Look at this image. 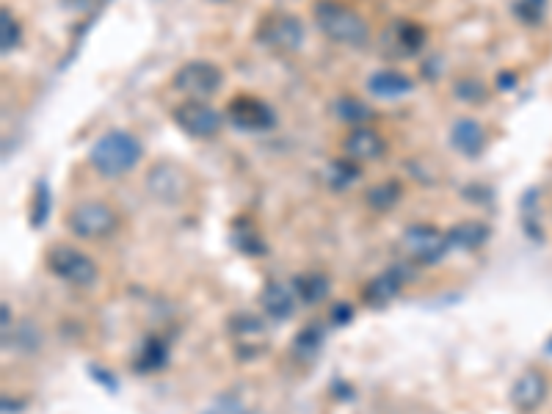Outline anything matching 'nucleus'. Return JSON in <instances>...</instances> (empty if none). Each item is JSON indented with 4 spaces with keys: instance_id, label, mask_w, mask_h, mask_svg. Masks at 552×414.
<instances>
[{
    "instance_id": "obj_1",
    "label": "nucleus",
    "mask_w": 552,
    "mask_h": 414,
    "mask_svg": "<svg viewBox=\"0 0 552 414\" xmlns=\"http://www.w3.org/2000/svg\"><path fill=\"white\" fill-rule=\"evenodd\" d=\"M141 141L127 130H108L100 136L89 150V163L103 177H122V174L133 172L141 161Z\"/></svg>"
},
{
    "instance_id": "obj_2",
    "label": "nucleus",
    "mask_w": 552,
    "mask_h": 414,
    "mask_svg": "<svg viewBox=\"0 0 552 414\" xmlns=\"http://www.w3.org/2000/svg\"><path fill=\"white\" fill-rule=\"evenodd\" d=\"M312 14H315V25L321 28V34L337 45L359 47L370 39V25L340 0H318Z\"/></svg>"
},
{
    "instance_id": "obj_3",
    "label": "nucleus",
    "mask_w": 552,
    "mask_h": 414,
    "mask_svg": "<svg viewBox=\"0 0 552 414\" xmlns=\"http://www.w3.org/2000/svg\"><path fill=\"white\" fill-rule=\"evenodd\" d=\"M67 227L75 238L103 241L119 230V216L105 202H81L67 213Z\"/></svg>"
},
{
    "instance_id": "obj_4",
    "label": "nucleus",
    "mask_w": 552,
    "mask_h": 414,
    "mask_svg": "<svg viewBox=\"0 0 552 414\" xmlns=\"http://www.w3.org/2000/svg\"><path fill=\"white\" fill-rule=\"evenodd\" d=\"M401 246L403 252L420 265H437L439 260H445L453 252L448 232L437 230L431 224H414V227H409V230L403 232Z\"/></svg>"
},
{
    "instance_id": "obj_5",
    "label": "nucleus",
    "mask_w": 552,
    "mask_h": 414,
    "mask_svg": "<svg viewBox=\"0 0 552 414\" xmlns=\"http://www.w3.org/2000/svg\"><path fill=\"white\" fill-rule=\"evenodd\" d=\"M47 268L58 279H64V282L75 285V288H89V285L97 282V274H100L92 257L72 249V246H53L47 252Z\"/></svg>"
},
{
    "instance_id": "obj_6",
    "label": "nucleus",
    "mask_w": 552,
    "mask_h": 414,
    "mask_svg": "<svg viewBox=\"0 0 552 414\" xmlns=\"http://www.w3.org/2000/svg\"><path fill=\"white\" fill-rule=\"evenodd\" d=\"M257 39L274 53H296L304 45V25L293 14H268L257 28Z\"/></svg>"
},
{
    "instance_id": "obj_7",
    "label": "nucleus",
    "mask_w": 552,
    "mask_h": 414,
    "mask_svg": "<svg viewBox=\"0 0 552 414\" xmlns=\"http://www.w3.org/2000/svg\"><path fill=\"white\" fill-rule=\"evenodd\" d=\"M224 83V75L210 61H188L174 72V89L185 97H210Z\"/></svg>"
},
{
    "instance_id": "obj_8",
    "label": "nucleus",
    "mask_w": 552,
    "mask_h": 414,
    "mask_svg": "<svg viewBox=\"0 0 552 414\" xmlns=\"http://www.w3.org/2000/svg\"><path fill=\"white\" fill-rule=\"evenodd\" d=\"M230 337L232 351L241 359L260 357L265 348H268V326H265L260 315H252V312L232 315Z\"/></svg>"
},
{
    "instance_id": "obj_9",
    "label": "nucleus",
    "mask_w": 552,
    "mask_h": 414,
    "mask_svg": "<svg viewBox=\"0 0 552 414\" xmlns=\"http://www.w3.org/2000/svg\"><path fill=\"white\" fill-rule=\"evenodd\" d=\"M174 122L183 133L194 138H216L224 127V119L216 108H210L202 100H185L174 108Z\"/></svg>"
},
{
    "instance_id": "obj_10",
    "label": "nucleus",
    "mask_w": 552,
    "mask_h": 414,
    "mask_svg": "<svg viewBox=\"0 0 552 414\" xmlns=\"http://www.w3.org/2000/svg\"><path fill=\"white\" fill-rule=\"evenodd\" d=\"M227 119L238 130H246V133H260V130H268V127L276 125L274 108L263 103L260 97H252V94H238L227 105Z\"/></svg>"
},
{
    "instance_id": "obj_11",
    "label": "nucleus",
    "mask_w": 552,
    "mask_h": 414,
    "mask_svg": "<svg viewBox=\"0 0 552 414\" xmlns=\"http://www.w3.org/2000/svg\"><path fill=\"white\" fill-rule=\"evenodd\" d=\"M147 191L163 205H177L188 194V174L177 163H158L147 174Z\"/></svg>"
},
{
    "instance_id": "obj_12",
    "label": "nucleus",
    "mask_w": 552,
    "mask_h": 414,
    "mask_svg": "<svg viewBox=\"0 0 552 414\" xmlns=\"http://www.w3.org/2000/svg\"><path fill=\"white\" fill-rule=\"evenodd\" d=\"M384 150H387L384 136H381L379 130H373V127L368 125L354 127V130L343 138L345 158H351V161H376V158L384 155Z\"/></svg>"
},
{
    "instance_id": "obj_13",
    "label": "nucleus",
    "mask_w": 552,
    "mask_h": 414,
    "mask_svg": "<svg viewBox=\"0 0 552 414\" xmlns=\"http://www.w3.org/2000/svg\"><path fill=\"white\" fill-rule=\"evenodd\" d=\"M547 398V379L544 373L536 368L522 370L511 387V403L517 406L519 412H536L541 403Z\"/></svg>"
},
{
    "instance_id": "obj_14",
    "label": "nucleus",
    "mask_w": 552,
    "mask_h": 414,
    "mask_svg": "<svg viewBox=\"0 0 552 414\" xmlns=\"http://www.w3.org/2000/svg\"><path fill=\"white\" fill-rule=\"evenodd\" d=\"M406 279H409V276H406V268H401V265L381 271L379 276H373L368 282V288H365V301H368L370 307H387V304L401 293Z\"/></svg>"
},
{
    "instance_id": "obj_15",
    "label": "nucleus",
    "mask_w": 552,
    "mask_h": 414,
    "mask_svg": "<svg viewBox=\"0 0 552 414\" xmlns=\"http://www.w3.org/2000/svg\"><path fill=\"white\" fill-rule=\"evenodd\" d=\"M263 312L271 321H288L293 318V312L299 307V296L293 285H282V282H268L260 296Z\"/></svg>"
},
{
    "instance_id": "obj_16",
    "label": "nucleus",
    "mask_w": 552,
    "mask_h": 414,
    "mask_svg": "<svg viewBox=\"0 0 552 414\" xmlns=\"http://www.w3.org/2000/svg\"><path fill=\"white\" fill-rule=\"evenodd\" d=\"M450 144L459 150L464 158H478L486 147V130L475 119H459L450 127Z\"/></svg>"
},
{
    "instance_id": "obj_17",
    "label": "nucleus",
    "mask_w": 552,
    "mask_h": 414,
    "mask_svg": "<svg viewBox=\"0 0 552 414\" xmlns=\"http://www.w3.org/2000/svg\"><path fill=\"white\" fill-rule=\"evenodd\" d=\"M412 78L403 75L398 69H381V72H373L368 81V92L373 97H381V100H401L403 94L412 92Z\"/></svg>"
},
{
    "instance_id": "obj_18",
    "label": "nucleus",
    "mask_w": 552,
    "mask_h": 414,
    "mask_svg": "<svg viewBox=\"0 0 552 414\" xmlns=\"http://www.w3.org/2000/svg\"><path fill=\"white\" fill-rule=\"evenodd\" d=\"M448 238L453 252H475L489 241V227L481 221H461L456 227H450Z\"/></svg>"
},
{
    "instance_id": "obj_19",
    "label": "nucleus",
    "mask_w": 552,
    "mask_h": 414,
    "mask_svg": "<svg viewBox=\"0 0 552 414\" xmlns=\"http://www.w3.org/2000/svg\"><path fill=\"white\" fill-rule=\"evenodd\" d=\"M169 365V345L161 337H147L136 357V373H158Z\"/></svg>"
},
{
    "instance_id": "obj_20",
    "label": "nucleus",
    "mask_w": 552,
    "mask_h": 414,
    "mask_svg": "<svg viewBox=\"0 0 552 414\" xmlns=\"http://www.w3.org/2000/svg\"><path fill=\"white\" fill-rule=\"evenodd\" d=\"M293 290H296L301 304H318V301L329 296V279H326V274L310 271V274H301L293 279Z\"/></svg>"
},
{
    "instance_id": "obj_21",
    "label": "nucleus",
    "mask_w": 552,
    "mask_h": 414,
    "mask_svg": "<svg viewBox=\"0 0 552 414\" xmlns=\"http://www.w3.org/2000/svg\"><path fill=\"white\" fill-rule=\"evenodd\" d=\"M332 114L334 119H340V122H345V125L362 127L365 122H368L370 116H373V111H370V105H365L362 100L351 97V94H345V97H337V100H334Z\"/></svg>"
},
{
    "instance_id": "obj_22",
    "label": "nucleus",
    "mask_w": 552,
    "mask_h": 414,
    "mask_svg": "<svg viewBox=\"0 0 552 414\" xmlns=\"http://www.w3.org/2000/svg\"><path fill=\"white\" fill-rule=\"evenodd\" d=\"M401 196H403L401 183H398V180H387V183L370 185L365 199H368V205L373 207V210L384 213V210H392V207L398 205V202H401Z\"/></svg>"
},
{
    "instance_id": "obj_23",
    "label": "nucleus",
    "mask_w": 552,
    "mask_h": 414,
    "mask_svg": "<svg viewBox=\"0 0 552 414\" xmlns=\"http://www.w3.org/2000/svg\"><path fill=\"white\" fill-rule=\"evenodd\" d=\"M323 348V329L321 326H304L299 334H296V340H293V354L299 359H315V354Z\"/></svg>"
},
{
    "instance_id": "obj_24",
    "label": "nucleus",
    "mask_w": 552,
    "mask_h": 414,
    "mask_svg": "<svg viewBox=\"0 0 552 414\" xmlns=\"http://www.w3.org/2000/svg\"><path fill=\"white\" fill-rule=\"evenodd\" d=\"M359 180V166L351 158L345 161H332L326 169V183L332 188H351Z\"/></svg>"
},
{
    "instance_id": "obj_25",
    "label": "nucleus",
    "mask_w": 552,
    "mask_h": 414,
    "mask_svg": "<svg viewBox=\"0 0 552 414\" xmlns=\"http://www.w3.org/2000/svg\"><path fill=\"white\" fill-rule=\"evenodd\" d=\"M395 36H398V45H401V56H414L420 47L426 45V31L414 23L395 25Z\"/></svg>"
},
{
    "instance_id": "obj_26",
    "label": "nucleus",
    "mask_w": 552,
    "mask_h": 414,
    "mask_svg": "<svg viewBox=\"0 0 552 414\" xmlns=\"http://www.w3.org/2000/svg\"><path fill=\"white\" fill-rule=\"evenodd\" d=\"M50 205H53V196H50V185L45 180H39L34 188V202H31V224L34 230L45 227L47 216H50Z\"/></svg>"
},
{
    "instance_id": "obj_27",
    "label": "nucleus",
    "mask_w": 552,
    "mask_h": 414,
    "mask_svg": "<svg viewBox=\"0 0 552 414\" xmlns=\"http://www.w3.org/2000/svg\"><path fill=\"white\" fill-rule=\"evenodd\" d=\"M0 50H3V56H12V50H17L20 45V23L14 20V14L3 6L0 9Z\"/></svg>"
},
{
    "instance_id": "obj_28",
    "label": "nucleus",
    "mask_w": 552,
    "mask_h": 414,
    "mask_svg": "<svg viewBox=\"0 0 552 414\" xmlns=\"http://www.w3.org/2000/svg\"><path fill=\"white\" fill-rule=\"evenodd\" d=\"M202 414H252V409L235 395H219Z\"/></svg>"
},
{
    "instance_id": "obj_29",
    "label": "nucleus",
    "mask_w": 552,
    "mask_h": 414,
    "mask_svg": "<svg viewBox=\"0 0 552 414\" xmlns=\"http://www.w3.org/2000/svg\"><path fill=\"white\" fill-rule=\"evenodd\" d=\"M456 97L464 103H483L486 86L481 81H475V78H461V81H456Z\"/></svg>"
},
{
    "instance_id": "obj_30",
    "label": "nucleus",
    "mask_w": 552,
    "mask_h": 414,
    "mask_svg": "<svg viewBox=\"0 0 552 414\" xmlns=\"http://www.w3.org/2000/svg\"><path fill=\"white\" fill-rule=\"evenodd\" d=\"M544 3L547 0H517V17L525 23H539L544 17Z\"/></svg>"
},
{
    "instance_id": "obj_31",
    "label": "nucleus",
    "mask_w": 552,
    "mask_h": 414,
    "mask_svg": "<svg viewBox=\"0 0 552 414\" xmlns=\"http://www.w3.org/2000/svg\"><path fill=\"white\" fill-rule=\"evenodd\" d=\"M235 246L243 254H263V243L254 230H235Z\"/></svg>"
},
{
    "instance_id": "obj_32",
    "label": "nucleus",
    "mask_w": 552,
    "mask_h": 414,
    "mask_svg": "<svg viewBox=\"0 0 552 414\" xmlns=\"http://www.w3.org/2000/svg\"><path fill=\"white\" fill-rule=\"evenodd\" d=\"M351 315H354V307H351V304H337L332 310V321L340 326V323L351 321Z\"/></svg>"
},
{
    "instance_id": "obj_33",
    "label": "nucleus",
    "mask_w": 552,
    "mask_h": 414,
    "mask_svg": "<svg viewBox=\"0 0 552 414\" xmlns=\"http://www.w3.org/2000/svg\"><path fill=\"white\" fill-rule=\"evenodd\" d=\"M89 373H92L94 379L97 381H105V387H108V390L114 392L116 390V379L114 376H111V373H108V370H103V368H89Z\"/></svg>"
},
{
    "instance_id": "obj_34",
    "label": "nucleus",
    "mask_w": 552,
    "mask_h": 414,
    "mask_svg": "<svg viewBox=\"0 0 552 414\" xmlns=\"http://www.w3.org/2000/svg\"><path fill=\"white\" fill-rule=\"evenodd\" d=\"M92 0H64V6H69V9H86Z\"/></svg>"
}]
</instances>
